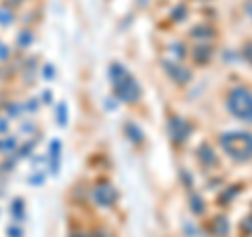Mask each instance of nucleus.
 <instances>
[{"mask_svg":"<svg viewBox=\"0 0 252 237\" xmlns=\"http://www.w3.org/2000/svg\"><path fill=\"white\" fill-rule=\"evenodd\" d=\"M220 147L235 162L252 160V132H223L219 137Z\"/></svg>","mask_w":252,"mask_h":237,"instance_id":"f257e3e1","label":"nucleus"},{"mask_svg":"<svg viewBox=\"0 0 252 237\" xmlns=\"http://www.w3.org/2000/svg\"><path fill=\"white\" fill-rule=\"evenodd\" d=\"M109 76H112V80H114L116 94L122 101H126V103H135V101L141 97V89H139L137 80L126 72V67H122L120 63H114V65L109 67Z\"/></svg>","mask_w":252,"mask_h":237,"instance_id":"f03ea898","label":"nucleus"},{"mask_svg":"<svg viewBox=\"0 0 252 237\" xmlns=\"http://www.w3.org/2000/svg\"><path fill=\"white\" fill-rule=\"evenodd\" d=\"M227 109L238 120L252 124V90L248 86H233L227 94Z\"/></svg>","mask_w":252,"mask_h":237,"instance_id":"7ed1b4c3","label":"nucleus"},{"mask_svg":"<svg viewBox=\"0 0 252 237\" xmlns=\"http://www.w3.org/2000/svg\"><path fill=\"white\" fill-rule=\"evenodd\" d=\"M93 197H94V202L99 204V206H112V204L116 202V189L109 185V183H101L94 187V191H93Z\"/></svg>","mask_w":252,"mask_h":237,"instance_id":"20e7f679","label":"nucleus"},{"mask_svg":"<svg viewBox=\"0 0 252 237\" xmlns=\"http://www.w3.org/2000/svg\"><path fill=\"white\" fill-rule=\"evenodd\" d=\"M189 132H191V126H189L183 118H172V120H170V134H172V139H175L177 143H183V141H187Z\"/></svg>","mask_w":252,"mask_h":237,"instance_id":"39448f33","label":"nucleus"},{"mask_svg":"<svg viewBox=\"0 0 252 237\" xmlns=\"http://www.w3.org/2000/svg\"><path fill=\"white\" fill-rule=\"evenodd\" d=\"M164 69H166V72L172 76V80H177L179 84H185V82L191 80V72L185 69V67H181V65H177V63L164 61Z\"/></svg>","mask_w":252,"mask_h":237,"instance_id":"423d86ee","label":"nucleus"},{"mask_svg":"<svg viewBox=\"0 0 252 237\" xmlns=\"http://www.w3.org/2000/svg\"><path fill=\"white\" fill-rule=\"evenodd\" d=\"M210 231L217 237H227L229 235V223H227V218L225 216H215L212 223H210Z\"/></svg>","mask_w":252,"mask_h":237,"instance_id":"0eeeda50","label":"nucleus"},{"mask_svg":"<svg viewBox=\"0 0 252 237\" xmlns=\"http://www.w3.org/2000/svg\"><path fill=\"white\" fill-rule=\"evenodd\" d=\"M126 132H128V139L132 141V143H141V141H143V134H141L139 126H135L132 122L126 124Z\"/></svg>","mask_w":252,"mask_h":237,"instance_id":"6e6552de","label":"nucleus"},{"mask_svg":"<svg viewBox=\"0 0 252 237\" xmlns=\"http://www.w3.org/2000/svg\"><path fill=\"white\" fill-rule=\"evenodd\" d=\"M210 55H212V51H210V49H204V46H202V49H195V51H193L195 61H200V63L206 61V59L210 57Z\"/></svg>","mask_w":252,"mask_h":237,"instance_id":"1a4fd4ad","label":"nucleus"},{"mask_svg":"<svg viewBox=\"0 0 252 237\" xmlns=\"http://www.w3.org/2000/svg\"><path fill=\"white\" fill-rule=\"evenodd\" d=\"M191 210L195 212V214H202L204 212V204H202L200 197H191Z\"/></svg>","mask_w":252,"mask_h":237,"instance_id":"9d476101","label":"nucleus"},{"mask_svg":"<svg viewBox=\"0 0 252 237\" xmlns=\"http://www.w3.org/2000/svg\"><path fill=\"white\" fill-rule=\"evenodd\" d=\"M59 109H61V114L57 112V122H59L61 126H65V122H67V109H65V103H61Z\"/></svg>","mask_w":252,"mask_h":237,"instance_id":"9b49d317","label":"nucleus"},{"mask_svg":"<svg viewBox=\"0 0 252 237\" xmlns=\"http://www.w3.org/2000/svg\"><path fill=\"white\" fill-rule=\"evenodd\" d=\"M246 227H248V231L252 233V216H250V218H246Z\"/></svg>","mask_w":252,"mask_h":237,"instance_id":"f8f14e48","label":"nucleus"},{"mask_svg":"<svg viewBox=\"0 0 252 237\" xmlns=\"http://www.w3.org/2000/svg\"><path fill=\"white\" fill-rule=\"evenodd\" d=\"M94 237H112V233H97Z\"/></svg>","mask_w":252,"mask_h":237,"instance_id":"ddd939ff","label":"nucleus"}]
</instances>
